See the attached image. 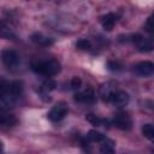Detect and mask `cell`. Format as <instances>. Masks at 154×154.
I'll return each mask as SVG.
<instances>
[{
	"label": "cell",
	"mask_w": 154,
	"mask_h": 154,
	"mask_svg": "<svg viewBox=\"0 0 154 154\" xmlns=\"http://www.w3.org/2000/svg\"><path fill=\"white\" fill-rule=\"evenodd\" d=\"M31 69L34 72L51 77L57 75L60 71V64L55 59H49V60H43V61H37L31 64Z\"/></svg>",
	"instance_id": "obj_1"
},
{
	"label": "cell",
	"mask_w": 154,
	"mask_h": 154,
	"mask_svg": "<svg viewBox=\"0 0 154 154\" xmlns=\"http://www.w3.org/2000/svg\"><path fill=\"white\" fill-rule=\"evenodd\" d=\"M1 61L6 67L13 69L19 64V55L13 49H5L1 52Z\"/></svg>",
	"instance_id": "obj_2"
},
{
	"label": "cell",
	"mask_w": 154,
	"mask_h": 154,
	"mask_svg": "<svg viewBox=\"0 0 154 154\" xmlns=\"http://www.w3.org/2000/svg\"><path fill=\"white\" fill-rule=\"evenodd\" d=\"M113 125L120 130H130L132 126V119L126 112H119L113 117Z\"/></svg>",
	"instance_id": "obj_3"
},
{
	"label": "cell",
	"mask_w": 154,
	"mask_h": 154,
	"mask_svg": "<svg viewBox=\"0 0 154 154\" xmlns=\"http://www.w3.org/2000/svg\"><path fill=\"white\" fill-rule=\"evenodd\" d=\"M117 91V84L114 82H107L102 84L99 89V96L105 102H111L113 94Z\"/></svg>",
	"instance_id": "obj_4"
},
{
	"label": "cell",
	"mask_w": 154,
	"mask_h": 154,
	"mask_svg": "<svg viewBox=\"0 0 154 154\" xmlns=\"http://www.w3.org/2000/svg\"><path fill=\"white\" fill-rule=\"evenodd\" d=\"M66 113H67V106L64 102H60V103L55 105L48 112L47 117H48V119L51 122H59V120H61L66 116Z\"/></svg>",
	"instance_id": "obj_5"
},
{
	"label": "cell",
	"mask_w": 154,
	"mask_h": 154,
	"mask_svg": "<svg viewBox=\"0 0 154 154\" xmlns=\"http://www.w3.org/2000/svg\"><path fill=\"white\" fill-rule=\"evenodd\" d=\"M134 71L137 76H141V77H148V76H152L153 72H154V65L152 61H148V60H144V61H141L138 64L135 65L134 67Z\"/></svg>",
	"instance_id": "obj_6"
},
{
	"label": "cell",
	"mask_w": 154,
	"mask_h": 154,
	"mask_svg": "<svg viewBox=\"0 0 154 154\" xmlns=\"http://www.w3.org/2000/svg\"><path fill=\"white\" fill-rule=\"evenodd\" d=\"M111 102L117 107H124L129 102V94L124 90H117L113 94V96L111 99Z\"/></svg>",
	"instance_id": "obj_7"
},
{
	"label": "cell",
	"mask_w": 154,
	"mask_h": 154,
	"mask_svg": "<svg viewBox=\"0 0 154 154\" xmlns=\"http://www.w3.org/2000/svg\"><path fill=\"white\" fill-rule=\"evenodd\" d=\"M75 100L78 102H83V103H91L95 101V93L91 88H87L84 91L77 93L75 95Z\"/></svg>",
	"instance_id": "obj_8"
},
{
	"label": "cell",
	"mask_w": 154,
	"mask_h": 154,
	"mask_svg": "<svg viewBox=\"0 0 154 154\" xmlns=\"http://www.w3.org/2000/svg\"><path fill=\"white\" fill-rule=\"evenodd\" d=\"M116 20H117V16L114 13H107L101 18V25L105 30L111 31L116 24Z\"/></svg>",
	"instance_id": "obj_9"
},
{
	"label": "cell",
	"mask_w": 154,
	"mask_h": 154,
	"mask_svg": "<svg viewBox=\"0 0 154 154\" xmlns=\"http://www.w3.org/2000/svg\"><path fill=\"white\" fill-rule=\"evenodd\" d=\"M100 152H101V154H116L114 142L112 140H109V138L106 137L103 141H101Z\"/></svg>",
	"instance_id": "obj_10"
},
{
	"label": "cell",
	"mask_w": 154,
	"mask_h": 154,
	"mask_svg": "<svg viewBox=\"0 0 154 154\" xmlns=\"http://www.w3.org/2000/svg\"><path fill=\"white\" fill-rule=\"evenodd\" d=\"M31 40H32L35 43L41 45V46H51V45H53V40H52L51 37H47V36L42 35L41 32H35V34H32Z\"/></svg>",
	"instance_id": "obj_11"
},
{
	"label": "cell",
	"mask_w": 154,
	"mask_h": 154,
	"mask_svg": "<svg viewBox=\"0 0 154 154\" xmlns=\"http://www.w3.org/2000/svg\"><path fill=\"white\" fill-rule=\"evenodd\" d=\"M17 124V118L12 114L0 112V126H13Z\"/></svg>",
	"instance_id": "obj_12"
},
{
	"label": "cell",
	"mask_w": 154,
	"mask_h": 154,
	"mask_svg": "<svg viewBox=\"0 0 154 154\" xmlns=\"http://www.w3.org/2000/svg\"><path fill=\"white\" fill-rule=\"evenodd\" d=\"M8 88H10L11 95H12L14 99H17V97L22 94V91H23V85H22V83L18 82V81L8 82Z\"/></svg>",
	"instance_id": "obj_13"
},
{
	"label": "cell",
	"mask_w": 154,
	"mask_h": 154,
	"mask_svg": "<svg viewBox=\"0 0 154 154\" xmlns=\"http://www.w3.org/2000/svg\"><path fill=\"white\" fill-rule=\"evenodd\" d=\"M105 138H106V136L103 134H101L100 131H96V130H90L87 135V140L90 142H101Z\"/></svg>",
	"instance_id": "obj_14"
},
{
	"label": "cell",
	"mask_w": 154,
	"mask_h": 154,
	"mask_svg": "<svg viewBox=\"0 0 154 154\" xmlns=\"http://www.w3.org/2000/svg\"><path fill=\"white\" fill-rule=\"evenodd\" d=\"M140 52H150L153 49V43L150 40H144L143 37L136 43Z\"/></svg>",
	"instance_id": "obj_15"
},
{
	"label": "cell",
	"mask_w": 154,
	"mask_h": 154,
	"mask_svg": "<svg viewBox=\"0 0 154 154\" xmlns=\"http://www.w3.org/2000/svg\"><path fill=\"white\" fill-rule=\"evenodd\" d=\"M142 134L144 135V137H147L148 140H153L154 138V128L152 124H144L142 126Z\"/></svg>",
	"instance_id": "obj_16"
},
{
	"label": "cell",
	"mask_w": 154,
	"mask_h": 154,
	"mask_svg": "<svg viewBox=\"0 0 154 154\" xmlns=\"http://www.w3.org/2000/svg\"><path fill=\"white\" fill-rule=\"evenodd\" d=\"M55 87H57V83H55V81H53L52 78L46 79V81L43 82V84H42V89H43L45 91H52V90L55 89Z\"/></svg>",
	"instance_id": "obj_17"
},
{
	"label": "cell",
	"mask_w": 154,
	"mask_h": 154,
	"mask_svg": "<svg viewBox=\"0 0 154 154\" xmlns=\"http://www.w3.org/2000/svg\"><path fill=\"white\" fill-rule=\"evenodd\" d=\"M76 47L77 48H79V49H90L91 48V42L89 41V40H87V38H81V40H78L77 42H76Z\"/></svg>",
	"instance_id": "obj_18"
},
{
	"label": "cell",
	"mask_w": 154,
	"mask_h": 154,
	"mask_svg": "<svg viewBox=\"0 0 154 154\" xmlns=\"http://www.w3.org/2000/svg\"><path fill=\"white\" fill-rule=\"evenodd\" d=\"M85 119H87V122H89V123L93 124V125H101V124L103 123V120H102L101 118H99L97 116L91 114V113L87 114V116H85Z\"/></svg>",
	"instance_id": "obj_19"
},
{
	"label": "cell",
	"mask_w": 154,
	"mask_h": 154,
	"mask_svg": "<svg viewBox=\"0 0 154 154\" xmlns=\"http://www.w3.org/2000/svg\"><path fill=\"white\" fill-rule=\"evenodd\" d=\"M82 85V79L79 77H73L71 79V88L72 89H78Z\"/></svg>",
	"instance_id": "obj_20"
},
{
	"label": "cell",
	"mask_w": 154,
	"mask_h": 154,
	"mask_svg": "<svg viewBox=\"0 0 154 154\" xmlns=\"http://www.w3.org/2000/svg\"><path fill=\"white\" fill-rule=\"evenodd\" d=\"M107 65H108V69L112 70V71H118V70H120V67H122V65H120L118 61H108Z\"/></svg>",
	"instance_id": "obj_21"
},
{
	"label": "cell",
	"mask_w": 154,
	"mask_h": 154,
	"mask_svg": "<svg viewBox=\"0 0 154 154\" xmlns=\"http://www.w3.org/2000/svg\"><path fill=\"white\" fill-rule=\"evenodd\" d=\"M144 29H146L148 32H152V31H153V23H152V17H149V18L147 19V23H146V25H144Z\"/></svg>",
	"instance_id": "obj_22"
},
{
	"label": "cell",
	"mask_w": 154,
	"mask_h": 154,
	"mask_svg": "<svg viewBox=\"0 0 154 154\" xmlns=\"http://www.w3.org/2000/svg\"><path fill=\"white\" fill-rule=\"evenodd\" d=\"M6 108H8V107H7V105H6V103L0 99V112H1V111H4V109H6Z\"/></svg>",
	"instance_id": "obj_23"
},
{
	"label": "cell",
	"mask_w": 154,
	"mask_h": 154,
	"mask_svg": "<svg viewBox=\"0 0 154 154\" xmlns=\"http://www.w3.org/2000/svg\"><path fill=\"white\" fill-rule=\"evenodd\" d=\"M2 148H4V144H2V142L0 141V153L2 152Z\"/></svg>",
	"instance_id": "obj_24"
}]
</instances>
